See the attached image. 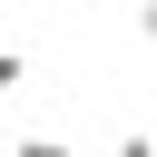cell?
Returning a JSON list of instances; mask_svg holds the SVG:
<instances>
[{
    "label": "cell",
    "instance_id": "obj_1",
    "mask_svg": "<svg viewBox=\"0 0 157 157\" xmlns=\"http://www.w3.org/2000/svg\"><path fill=\"white\" fill-rule=\"evenodd\" d=\"M10 157H78V147H69V137H49V128H39V137H20V147H10Z\"/></svg>",
    "mask_w": 157,
    "mask_h": 157
},
{
    "label": "cell",
    "instance_id": "obj_2",
    "mask_svg": "<svg viewBox=\"0 0 157 157\" xmlns=\"http://www.w3.org/2000/svg\"><path fill=\"white\" fill-rule=\"evenodd\" d=\"M20 78H29V59H20V49H0V98H10Z\"/></svg>",
    "mask_w": 157,
    "mask_h": 157
},
{
    "label": "cell",
    "instance_id": "obj_3",
    "mask_svg": "<svg viewBox=\"0 0 157 157\" xmlns=\"http://www.w3.org/2000/svg\"><path fill=\"white\" fill-rule=\"evenodd\" d=\"M118 157H157V137H147V128H128V137H118Z\"/></svg>",
    "mask_w": 157,
    "mask_h": 157
},
{
    "label": "cell",
    "instance_id": "obj_4",
    "mask_svg": "<svg viewBox=\"0 0 157 157\" xmlns=\"http://www.w3.org/2000/svg\"><path fill=\"white\" fill-rule=\"evenodd\" d=\"M137 39H157V0H137Z\"/></svg>",
    "mask_w": 157,
    "mask_h": 157
}]
</instances>
